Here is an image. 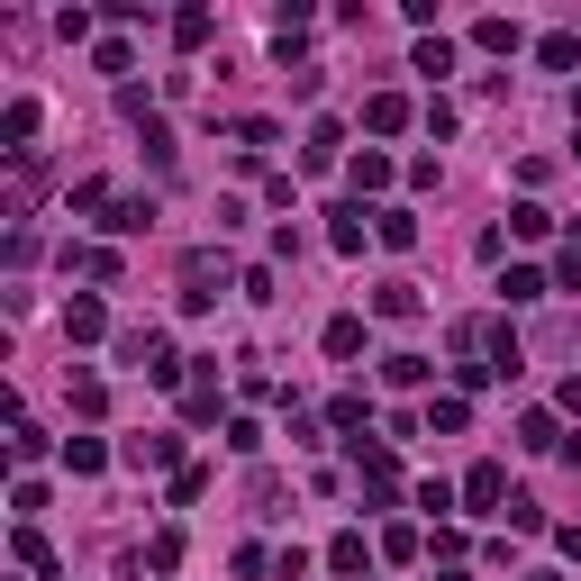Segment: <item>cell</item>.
Wrapping results in <instances>:
<instances>
[{
	"label": "cell",
	"instance_id": "1",
	"mask_svg": "<svg viewBox=\"0 0 581 581\" xmlns=\"http://www.w3.org/2000/svg\"><path fill=\"white\" fill-rule=\"evenodd\" d=\"M100 337H110V310H100L91 291H73L64 300V345H100Z\"/></svg>",
	"mask_w": 581,
	"mask_h": 581
},
{
	"label": "cell",
	"instance_id": "2",
	"mask_svg": "<svg viewBox=\"0 0 581 581\" xmlns=\"http://www.w3.org/2000/svg\"><path fill=\"white\" fill-rule=\"evenodd\" d=\"M364 237H372L364 200H345V210H327V245H337V255H364Z\"/></svg>",
	"mask_w": 581,
	"mask_h": 581
},
{
	"label": "cell",
	"instance_id": "3",
	"mask_svg": "<svg viewBox=\"0 0 581 581\" xmlns=\"http://www.w3.org/2000/svg\"><path fill=\"white\" fill-rule=\"evenodd\" d=\"M545 291H554V282H545L536 264H509V273H500V300H509V310H536Z\"/></svg>",
	"mask_w": 581,
	"mask_h": 581
},
{
	"label": "cell",
	"instance_id": "4",
	"mask_svg": "<svg viewBox=\"0 0 581 581\" xmlns=\"http://www.w3.org/2000/svg\"><path fill=\"white\" fill-rule=\"evenodd\" d=\"M364 128H372V137H400V128H409V100H400V91H372V100H364Z\"/></svg>",
	"mask_w": 581,
	"mask_h": 581
},
{
	"label": "cell",
	"instance_id": "5",
	"mask_svg": "<svg viewBox=\"0 0 581 581\" xmlns=\"http://www.w3.org/2000/svg\"><path fill=\"white\" fill-rule=\"evenodd\" d=\"M427 427H437V437H464V427H472V400H464V391H437V400H427Z\"/></svg>",
	"mask_w": 581,
	"mask_h": 581
},
{
	"label": "cell",
	"instance_id": "6",
	"mask_svg": "<svg viewBox=\"0 0 581 581\" xmlns=\"http://www.w3.org/2000/svg\"><path fill=\"white\" fill-rule=\"evenodd\" d=\"M464 500H472V509H500V500H509V472H500V464H472V472H464Z\"/></svg>",
	"mask_w": 581,
	"mask_h": 581
},
{
	"label": "cell",
	"instance_id": "7",
	"mask_svg": "<svg viewBox=\"0 0 581 581\" xmlns=\"http://www.w3.org/2000/svg\"><path fill=\"white\" fill-rule=\"evenodd\" d=\"M327 572H345V581H372V554H364V536L345 527L337 545H327Z\"/></svg>",
	"mask_w": 581,
	"mask_h": 581
},
{
	"label": "cell",
	"instance_id": "8",
	"mask_svg": "<svg viewBox=\"0 0 581 581\" xmlns=\"http://www.w3.org/2000/svg\"><path fill=\"white\" fill-rule=\"evenodd\" d=\"M28 137H37V100H10V110H0V146L28 155Z\"/></svg>",
	"mask_w": 581,
	"mask_h": 581
},
{
	"label": "cell",
	"instance_id": "9",
	"mask_svg": "<svg viewBox=\"0 0 581 581\" xmlns=\"http://www.w3.org/2000/svg\"><path fill=\"white\" fill-rule=\"evenodd\" d=\"M100 227H110V237H146V227H155V200H110Z\"/></svg>",
	"mask_w": 581,
	"mask_h": 581
},
{
	"label": "cell",
	"instance_id": "10",
	"mask_svg": "<svg viewBox=\"0 0 581 581\" xmlns=\"http://www.w3.org/2000/svg\"><path fill=\"white\" fill-rule=\"evenodd\" d=\"M372 237H382L391 255H409V245H418V218H409V210H372Z\"/></svg>",
	"mask_w": 581,
	"mask_h": 581
},
{
	"label": "cell",
	"instance_id": "11",
	"mask_svg": "<svg viewBox=\"0 0 581 581\" xmlns=\"http://www.w3.org/2000/svg\"><path fill=\"white\" fill-rule=\"evenodd\" d=\"M345 182H355V191H391V155H382V146H364V155L345 164Z\"/></svg>",
	"mask_w": 581,
	"mask_h": 581
},
{
	"label": "cell",
	"instance_id": "12",
	"mask_svg": "<svg viewBox=\"0 0 581 581\" xmlns=\"http://www.w3.org/2000/svg\"><path fill=\"white\" fill-rule=\"evenodd\" d=\"M64 472H83V482L110 472V445H100V437H64Z\"/></svg>",
	"mask_w": 581,
	"mask_h": 581
},
{
	"label": "cell",
	"instance_id": "13",
	"mask_svg": "<svg viewBox=\"0 0 581 581\" xmlns=\"http://www.w3.org/2000/svg\"><path fill=\"white\" fill-rule=\"evenodd\" d=\"M173 454H182V437H128V464H137V472H164Z\"/></svg>",
	"mask_w": 581,
	"mask_h": 581
},
{
	"label": "cell",
	"instance_id": "14",
	"mask_svg": "<svg viewBox=\"0 0 581 581\" xmlns=\"http://www.w3.org/2000/svg\"><path fill=\"white\" fill-rule=\"evenodd\" d=\"M427 372H437L427 355H382V382H391V391H427Z\"/></svg>",
	"mask_w": 581,
	"mask_h": 581
},
{
	"label": "cell",
	"instance_id": "15",
	"mask_svg": "<svg viewBox=\"0 0 581 581\" xmlns=\"http://www.w3.org/2000/svg\"><path fill=\"white\" fill-rule=\"evenodd\" d=\"M364 418H372L364 391H337V400H327V427H345V437H364Z\"/></svg>",
	"mask_w": 581,
	"mask_h": 581
},
{
	"label": "cell",
	"instance_id": "16",
	"mask_svg": "<svg viewBox=\"0 0 581 581\" xmlns=\"http://www.w3.org/2000/svg\"><path fill=\"white\" fill-rule=\"evenodd\" d=\"M337 146H345V128H337V118H318V128H310V146H300V155H310V173H327V164H337Z\"/></svg>",
	"mask_w": 581,
	"mask_h": 581
},
{
	"label": "cell",
	"instance_id": "17",
	"mask_svg": "<svg viewBox=\"0 0 581 581\" xmlns=\"http://www.w3.org/2000/svg\"><path fill=\"white\" fill-rule=\"evenodd\" d=\"M518 445H527V454H545V445H564V427H554V409H527V418H518Z\"/></svg>",
	"mask_w": 581,
	"mask_h": 581
},
{
	"label": "cell",
	"instance_id": "18",
	"mask_svg": "<svg viewBox=\"0 0 581 581\" xmlns=\"http://www.w3.org/2000/svg\"><path fill=\"white\" fill-rule=\"evenodd\" d=\"M409 73H427V83H445V73H454V46H445V37H418V55H409Z\"/></svg>",
	"mask_w": 581,
	"mask_h": 581
},
{
	"label": "cell",
	"instance_id": "19",
	"mask_svg": "<svg viewBox=\"0 0 581 581\" xmlns=\"http://www.w3.org/2000/svg\"><path fill=\"white\" fill-rule=\"evenodd\" d=\"M536 64H545V73H572V64H581V37H564V28L536 37Z\"/></svg>",
	"mask_w": 581,
	"mask_h": 581
},
{
	"label": "cell",
	"instance_id": "20",
	"mask_svg": "<svg viewBox=\"0 0 581 581\" xmlns=\"http://www.w3.org/2000/svg\"><path fill=\"white\" fill-rule=\"evenodd\" d=\"M327 355L355 364V355H364V318H327Z\"/></svg>",
	"mask_w": 581,
	"mask_h": 581
},
{
	"label": "cell",
	"instance_id": "21",
	"mask_svg": "<svg viewBox=\"0 0 581 581\" xmlns=\"http://www.w3.org/2000/svg\"><path fill=\"white\" fill-rule=\"evenodd\" d=\"M472 46H482V55H518V18H482Z\"/></svg>",
	"mask_w": 581,
	"mask_h": 581
},
{
	"label": "cell",
	"instance_id": "22",
	"mask_svg": "<svg viewBox=\"0 0 581 581\" xmlns=\"http://www.w3.org/2000/svg\"><path fill=\"white\" fill-rule=\"evenodd\" d=\"M10 554H18V564H28V572H55V545H46L37 527H18V545H10Z\"/></svg>",
	"mask_w": 581,
	"mask_h": 581
},
{
	"label": "cell",
	"instance_id": "23",
	"mask_svg": "<svg viewBox=\"0 0 581 581\" xmlns=\"http://www.w3.org/2000/svg\"><path fill=\"white\" fill-rule=\"evenodd\" d=\"M372 310H382V318H418V291L409 282H382V291H372Z\"/></svg>",
	"mask_w": 581,
	"mask_h": 581
},
{
	"label": "cell",
	"instance_id": "24",
	"mask_svg": "<svg viewBox=\"0 0 581 581\" xmlns=\"http://www.w3.org/2000/svg\"><path fill=\"white\" fill-rule=\"evenodd\" d=\"M210 28H218L210 10H182V18H173V46H210Z\"/></svg>",
	"mask_w": 581,
	"mask_h": 581
},
{
	"label": "cell",
	"instance_id": "25",
	"mask_svg": "<svg viewBox=\"0 0 581 581\" xmlns=\"http://www.w3.org/2000/svg\"><path fill=\"white\" fill-rule=\"evenodd\" d=\"M509 237H554V218L536 210V200H518V210H509Z\"/></svg>",
	"mask_w": 581,
	"mask_h": 581
},
{
	"label": "cell",
	"instance_id": "26",
	"mask_svg": "<svg viewBox=\"0 0 581 581\" xmlns=\"http://www.w3.org/2000/svg\"><path fill=\"white\" fill-rule=\"evenodd\" d=\"M200 491H210V472H200V464H182V472H173V509H191Z\"/></svg>",
	"mask_w": 581,
	"mask_h": 581
},
{
	"label": "cell",
	"instance_id": "27",
	"mask_svg": "<svg viewBox=\"0 0 581 581\" xmlns=\"http://www.w3.org/2000/svg\"><path fill=\"white\" fill-rule=\"evenodd\" d=\"M146 564L173 572V564H182V536H173V527H164V536H146Z\"/></svg>",
	"mask_w": 581,
	"mask_h": 581
},
{
	"label": "cell",
	"instance_id": "28",
	"mask_svg": "<svg viewBox=\"0 0 581 581\" xmlns=\"http://www.w3.org/2000/svg\"><path fill=\"white\" fill-rule=\"evenodd\" d=\"M182 418H191V427H210V418H218V382H200V391L182 400Z\"/></svg>",
	"mask_w": 581,
	"mask_h": 581
},
{
	"label": "cell",
	"instance_id": "29",
	"mask_svg": "<svg viewBox=\"0 0 581 581\" xmlns=\"http://www.w3.org/2000/svg\"><path fill=\"white\" fill-rule=\"evenodd\" d=\"M554 291H581V245H564V255H554Z\"/></svg>",
	"mask_w": 581,
	"mask_h": 581
},
{
	"label": "cell",
	"instance_id": "30",
	"mask_svg": "<svg viewBox=\"0 0 581 581\" xmlns=\"http://www.w3.org/2000/svg\"><path fill=\"white\" fill-rule=\"evenodd\" d=\"M554 554H564V564H581V527H554Z\"/></svg>",
	"mask_w": 581,
	"mask_h": 581
},
{
	"label": "cell",
	"instance_id": "31",
	"mask_svg": "<svg viewBox=\"0 0 581 581\" xmlns=\"http://www.w3.org/2000/svg\"><path fill=\"white\" fill-rule=\"evenodd\" d=\"M527 581H564V572H527Z\"/></svg>",
	"mask_w": 581,
	"mask_h": 581
},
{
	"label": "cell",
	"instance_id": "32",
	"mask_svg": "<svg viewBox=\"0 0 581 581\" xmlns=\"http://www.w3.org/2000/svg\"><path fill=\"white\" fill-rule=\"evenodd\" d=\"M572 110H581V91H572Z\"/></svg>",
	"mask_w": 581,
	"mask_h": 581
},
{
	"label": "cell",
	"instance_id": "33",
	"mask_svg": "<svg viewBox=\"0 0 581 581\" xmlns=\"http://www.w3.org/2000/svg\"><path fill=\"white\" fill-rule=\"evenodd\" d=\"M572 227H581V218H572Z\"/></svg>",
	"mask_w": 581,
	"mask_h": 581
}]
</instances>
